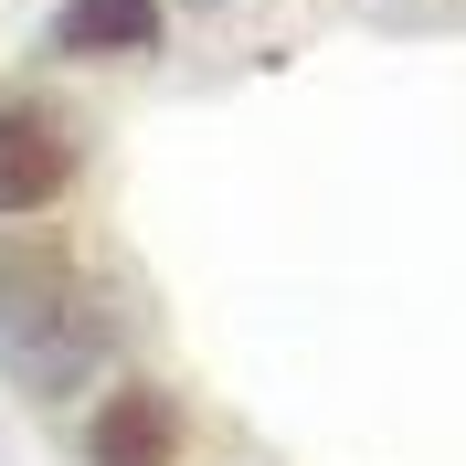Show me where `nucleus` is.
I'll return each mask as SVG.
<instances>
[{
  "label": "nucleus",
  "mask_w": 466,
  "mask_h": 466,
  "mask_svg": "<svg viewBox=\"0 0 466 466\" xmlns=\"http://www.w3.org/2000/svg\"><path fill=\"white\" fill-rule=\"evenodd\" d=\"M0 339L22 360V381H64L96 350V308L75 297V276L54 255H11L0 265Z\"/></svg>",
  "instance_id": "f257e3e1"
},
{
  "label": "nucleus",
  "mask_w": 466,
  "mask_h": 466,
  "mask_svg": "<svg viewBox=\"0 0 466 466\" xmlns=\"http://www.w3.org/2000/svg\"><path fill=\"white\" fill-rule=\"evenodd\" d=\"M64 180H75V138H64L54 116L11 106L0 116V212H43Z\"/></svg>",
  "instance_id": "f03ea898"
},
{
  "label": "nucleus",
  "mask_w": 466,
  "mask_h": 466,
  "mask_svg": "<svg viewBox=\"0 0 466 466\" xmlns=\"http://www.w3.org/2000/svg\"><path fill=\"white\" fill-rule=\"evenodd\" d=\"M64 54H148L159 43V0H75L54 22Z\"/></svg>",
  "instance_id": "7ed1b4c3"
},
{
  "label": "nucleus",
  "mask_w": 466,
  "mask_h": 466,
  "mask_svg": "<svg viewBox=\"0 0 466 466\" xmlns=\"http://www.w3.org/2000/svg\"><path fill=\"white\" fill-rule=\"evenodd\" d=\"M170 456V403L159 392H116L96 413V466H159Z\"/></svg>",
  "instance_id": "20e7f679"
}]
</instances>
